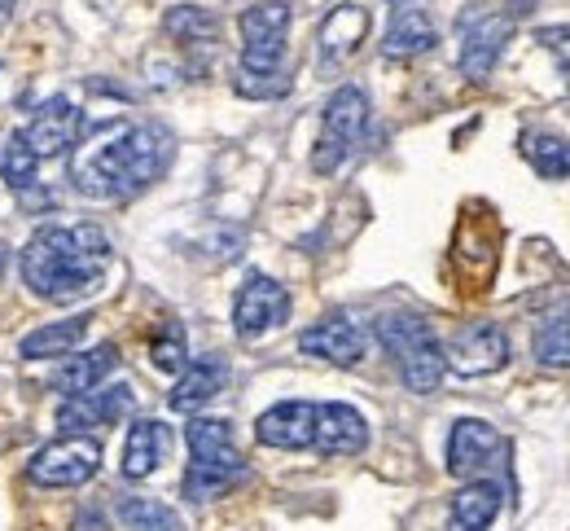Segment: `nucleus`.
I'll list each match as a JSON object with an SVG mask.
<instances>
[{"instance_id":"f257e3e1","label":"nucleus","mask_w":570,"mask_h":531,"mask_svg":"<svg viewBox=\"0 0 570 531\" xmlns=\"http://www.w3.org/2000/svg\"><path fill=\"white\" fill-rule=\"evenodd\" d=\"M171 163V137L154 124H106L71 158L75 194L97 203H124L149 189Z\"/></svg>"},{"instance_id":"f03ea898","label":"nucleus","mask_w":570,"mask_h":531,"mask_svg":"<svg viewBox=\"0 0 570 531\" xmlns=\"http://www.w3.org/2000/svg\"><path fill=\"white\" fill-rule=\"evenodd\" d=\"M110 264V237L97 225H45L22 246V282L36 299L75 304L101 286Z\"/></svg>"},{"instance_id":"7ed1b4c3","label":"nucleus","mask_w":570,"mask_h":531,"mask_svg":"<svg viewBox=\"0 0 570 531\" xmlns=\"http://www.w3.org/2000/svg\"><path fill=\"white\" fill-rule=\"evenodd\" d=\"M373 334L391 352V361H395V370H400V378H404L409 391L430 395L443 382L448 361H443V343L434 338L430 321L413 316V312H391V316H377Z\"/></svg>"},{"instance_id":"20e7f679","label":"nucleus","mask_w":570,"mask_h":531,"mask_svg":"<svg viewBox=\"0 0 570 531\" xmlns=\"http://www.w3.org/2000/svg\"><path fill=\"white\" fill-rule=\"evenodd\" d=\"M189 456H194L185 470V496L189 501H212L246 474V461L233 444V426L224 417H194L189 422Z\"/></svg>"},{"instance_id":"39448f33","label":"nucleus","mask_w":570,"mask_h":531,"mask_svg":"<svg viewBox=\"0 0 570 531\" xmlns=\"http://www.w3.org/2000/svg\"><path fill=\"white\" fill-rule=\"evenodd\" d=\"M364 128H368V97L360 92L356 83H347L325 101V124H321V141H316V154H312V167L321 176L338 171L347 163V154L360 146Z\"/></svg>"},{"instance_id":"423d86ee","label":"nucleus","mask_w":570,"mask_h":531,"mask_svg":"<svg viewBox=\"0 0 570 531\" xmlns=\"http://www.w3.org/2000/svg\"><path fill=\"white\" fill-rule=\"evenodd\" d=\"M289 4L264 0L242 13V67L237 71H282Z\"/></svg>"},{"instance_id":"0eeeda50","label":"nucleus","mask_w":570,"mask_h":531,"mask_svg":"<svg viewBox=\"0 0 570 531\" xmlns=\"http://www.w3.org/2000/svg\"><path fill=\"white\" fill-rule=\"evenodd\" d=\"M97 470H101V444L88 440V435L53 440V444H45L40 453L31 456V465H27L31 483H40V488H79Z\"/></svg>"},{"instance_id":"6e6552de","label":"nucleus","mask_w":570,"mask_h":531,"mask_svg":"<svg viewBox=\"0 0 570 531\" xmlns=\"http://www.w3.org/2000/svg\"><path fill=\"white\" fill-rule=\"evenodd\" d=\"M289 321V295H285L282 282L264 277V273H250L246 286L237 291V304H233V325L242 338H264L273 330H282Z\"/></svg>"},{"instance_id":"1a4fd4ad","label":"nucleus","mask_w":570,"mask_h":531,"mask_svg":"<svg viewBox=\"0 0 570 531\" xmlns=\"http://www.w3.org/2000/svg\"><path fill=\"white\" fill-rule=\"evenodd\" d=\"M443 361L448 370H456L461 378H483V374H497L500 365L509 361V338L500 325H465L448 347H443Z\"/></svg>"},{"instance_id":"9d476101","label":"nucleus","mask_w":570,"mask_h":531,"mask_svg":"<svg viewBox=\"0 0 570 531\" xmlns=\"http://www.w3.org/2000/svg\"><path fill=\"white\" fill-rule=\"evenodd\" d=\"M504 456V440L497 435L492 422L461 417L448 435V470L456 479H488V470Z\"/></svg>"},{"instance_id":"9b49d317","label":"nucleus","mask_w":570,"mask_h":531,"mask_svg":"<svg viewBox=\"0 0 570 531\" xmlns=\"http://www.w3.org/2000/svg\"><path fill=\"white\" fill-rule=\"evenodd\" d=\"M79 137H83V110L71 97H49L27 128V141H31L36 158H62L79 146Z\"/></svg>"},{"instance_id":"f8f14e48","label":"nucleus","mask_w":570,"mask_h":531,"mask_svg":"<svg viewBox=\"0 0 570 531\" xmlns=\"http://www.w3.org/2000/svg\"><path fill=\"white\" fill-rule=\"evenodd\" d=\"M509 36H513V22L504 13H474V18H465V27H461V76H492V67L500 62Z\"/></svg>"},{"instance_id":"ddd939ff","label":"nucleus","mask_w":570,"mask_h":531,"mask_svg":"<svg viewBox=\"0 0 570 531\" xmlns=\"http://www.w3.org/2000/svg\"><path fill=\"white\" fill-rule=\"evenodd\" d=\"M298 347L307 356H321V361H334V365H360L364 352H368V334L352 316H325V321H316L298 334Z\"/></svg>"},{"instance_id":"4468645a","label":"nucleus","mask_w":570,"mask_h":531,"mask_svg":"<svg viewBox=\"0 0 570 531\" xmlns=\"http://www.w3.org/2000/svg\"><path fill=\"white\" fill-rule=\"evenodd\" d=\"M368 444V422L360 417V409L352 404H316V435H312V449L321 456H356Z\"/></svg>"},{"instance_id":"2eb2a0df","label":"nucleus","mask_w":570,"mask_h":531,"mask_svg":"<svg viewBox=\"0 0 570 531\" xmlns=\"http://www.w3.org/2000/svg\"><path fill=\"white\" fill-rule=\"evenodd\" d=\"M137 409V395H132V386L128 382H115V386H97V391H88V395H71L67 404H62V413H58V422H62V431H88V426H110V422H119L124 413H132Z\"/></svg>"},{"instance_id":"dca6fc26","label":"nucleus","mask_w":570,"mask_h":531,"mask_svg":"<svg viewBox=\"0 0 570 531\" xmlns=\"http://www.w3.org/2000/svg\"><path fill=\"white\" fill-rule=\"evenodd\" d=\"M255 435H259V444L285 449V453L312 449V435H316V404H307V400H282V404H273V409L255 422Z\"/></svg>"},{"instance_id":"f3484780","label":"nucleus","mask_w":570,"mask_h":531,"mask_svg":"<svg viewBox=\"0 0 570 531\" xmlns=\"http://www.w3.org/2000/svg\"><path fill=\"white\" fill-rule=\"evenodd\" d=\"M119 365V352H115V343H101V347H92V352H71L58 370H53V386L71 400V395H88V391H97L101 382L110 378V370Z\"/></svg>"},{"instance_id":"a211bd4d","label":"nucleus","mask_w":570,"mask_h":531,"mask_svg":"<svg viewBox=\"0 0 570 531\" xmlns=\"http://www.w3.org/2000/svg\"><path fill=\"white\" fill-rule=\"evenodd\" d=\"M224 382H228V365L219 356H203V361L180 370V378H176L167 400H171L176 413H198L203 404H212L215 395L224 391Z\"/></svg>"},{"instance_id":"6ab92c4d","label":"nucleus","mask_w":570,"mask_h":531,"mask_svg":"<svg viewBox=\"0 0 570 531\" xmlns=\"http://www.w3.org/2000/svg\"><path fill=\"white\" fill-rule=\"evenodd\" d=\"M167 453H171V426L141 417V422H132V431L124 440V474L128 479H149L167 461Z\"/></svg>"},{"instance_id":"aec40b11","label":"nucleus","mask_w":570,"mask_h":531,"mask_svg":"<svg viewBox=\"0 0 570 531\" xmlns=\"http://www.w3.org/2000/svg\"><path fill=\"white\" fill-rule=\"evenodd\" d=\"M500 501H504L500 483H492V479H470V483L452 496V519H448V528L452 531H488L492 523H497Z\"/></svg>"},{"instance_id":"412c9836","label":"nucleus","mask_w":570,"mask_h":531,"mask_svg":"<svg viewBox=\"0 0 570 531\" xmlns=\"http://www.w3.org/2000/svg\"><path fill=\"white\" fill-rule=\"evenodd\" d=\"M368 36V9L364 4H338L321 22V58L325 62H347Z\"/></svg>"},{"instance_id":"4be33fe9","label":"nucleus","mask_w":570,"mask_h":531,"mask_svg":"<svg viewBox=\"0 0 570 531\" xmlns=\"http://www.w3.org/2000/svg\"><path fill=\"white\" fill-rule=\"evenodd\" d=\"M83 334H88V316H67V321L40 325V330H31V334L18 343V356H27V361H53V356H71L75 347L83 343Z\"/></svg>"},{"instance_id":"5701e85b","label":"nucleus","mask_w":570,"mask_h":531,"mask_svg":"<svg viewBox=\"0 0 570 531\" xmlns=\"http://www.w3.org/2000/svg\"><path fill=\"white\" fill-rule=\"evenodd\" d=\"M434 45H439L434 22H430L422 9H404V13L391 22V31H386L382 53H386V58H417V53H430Z\"/></svg>"},{"instance_id":"b1692460","label":"nucleus","mask_w":570,"mask_h":531,"mask_svg":"<svg viewBox=\"0 0 570 531\" xmlns=\"http://www.w3.org/2000/svg\"><path fill=\"white\" fill-rule=\"evenodd\" d=\"M531 352L544 370H570V312H553L535 325Z\"/></svg>"},{"instance_id":"393cba45","label":"nucleus","mask_w":570,"mask_h":531,"mask_svg":"<svg viewBox=\"0 0 570 531\" xmlns=\"http://www.w3.org/2000/svg\"><path fill=\"white\" fill-rule=\"evenodd\" d=\"M522 154L531 158V167L544 180H567L570 176V146L553 132H527L522 137Z\"/></svg>"},{"instance_id":"a878e982","label":"nucleus","mask_w":570,"mask_h":531,"mask_svg":"<svg viewBox=\"0 0 570 531\" xmlns=\"http://www.w3.org/2000/svg\"><path fill=\"white\" fill-rule=\"evenodd\" d=\"M163 27H167V36L180 40V45H212L215 36H219L215 13H207L203 4H176V9H167Z\"/></svg>"},{"instance_id":"bb28decb","label":"nucleus","mask_w":570,"mask_h":531,"mask_svg":"<svg viewBox=\"0 0 570 531\" xmlns=\"http://www.w3.org/2000/svg\"><path fill=\"white\" fill-rule=\"evenodd\" d=\"M36 150H31V141H27V132H4V146H0V176L18 189V194H27V189H36Z\"/></svg>"},{"instance_id":"cd10ccee","label":"nucleus","mask_w":570,"mask_h":531,"mask_svg":"<svg viewBox=\"0 0 570 531\" xmlns=\"http://www.w3.org/2000/svg\"><path fill=\"white\" fill-rule=\"evenodd\" d=\"M119 519L132 531H185L180 519H176L167 505H158V501H149V496H124V501H119Z\"/></svg>"},{"instance_id":"c85d7f7f","label":"nucleus","mask_w":570,"mask_h":531,"mask_svg":"<svg viewBox=\"0 0 570 531\" xmlns=\"http://www.w3.org/2000/svg\"><path fill=\"white\" fill-rule=\"evenodd\" d=\"M154 365L163 370V374H180L185 365H189V347H185V330L171 321L158 338H154Z\"/></svg>"},{"instance_id":"c756f323","label":"nucleus","mask_w":570,"mask_h":531,"mask_svg":"<svg viewBox=\"0 0 570 531\" xmlns=\"http://www.w3.org/2000/svg\"><path fill=\"white\" fill-rule=\"evenodd\" d=\"M233 88L250 101H268V97H282L289 92V76L285 71H237Z\"/></svg>"},{"instance_id":"7c9ffc66","label":"nucleus","mask_w":570,"mask_h":531,"mask_svg":"<svg viewBox=\"0 0 570 531\" xmlns=\"http://www.w3.org/2000/svg\"><path fill=\"white\" fill-rule=\"evenodd\" d=\"M540 45L558 58V67H562L567 88H570V27H544V31H540Z\"/></svg>"},{"instance_id":"2f4dec72","label":"nucleus","mask_w":570,"mask_h":531,"mask_svg":"<svg viewBox=\"0 0 570 531\" xmlns=\"http://www.w3.org/2000/svg\"><path fill=\"white\" fill-rule=\"evenodd\" d=\"M75 531H106V519H101L97 510H88V514L75 519Z\"/></svg>"},{"instance_id":"473e14b6","label":"nucleus","mask_w":570,"mask_h":531,"mask_svg":"<svg viewBox=\"0 0 570 531\" xmlns=\"http://www.w3.org/2000/svg\"><path fill=\"white\" fill-rule=\"evenodd\" d=\"M13 4H18V0H0V27L9 22V13H13Z\"/></svg>"},{"instance_id":"72a5a7b5","label":"nucleus","mask_w":570,"mask_h":531,"mask_svg":"<svg viewBox=\"0 0 570 531\" xmlns=\"http://www.w3.org/2000/svg\"><path fill=\"white\" fill-rule=\"evenodd\" d=\"M4 264H9V246L0 242V277H4Z\"/></svg>"}]
</instances>
